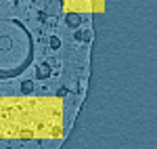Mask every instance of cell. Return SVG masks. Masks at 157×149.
<instances>
[{
    "instance_id": "cell-1",
    "label": "cell",
    "mask_w": 157,
    "mask_h": 149,
    "mask_svg": "<svg viewBox=\"0 0 157 149\" xmlns=\"http://www.w3.org/2000/svg\"><path fill=\"white\" fill-rule=\"evenodd\" d=\"M61 135L59 97H0V139H59Z\"/></svg>"
},
{
    "instance_id": "cell-2",
    "label": "cell",
    "mask_w": 157,
    "mask_h": 149,
    "mask_svg": "<svg viewBox=\"0 0 157 149\" xmlns=\"http://www.w3.org/2000/svg\"><path fill=\"white\" fill-rule=\"evenodd\" d=\"M65 9L71 13H97L103 11V0H65Z\"/></svg>"
}]
</instances>
